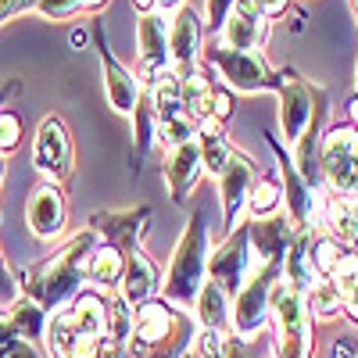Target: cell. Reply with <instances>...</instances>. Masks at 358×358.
Here are the masks:
<instances>
[{
  "label": "cell",
  "mask_w": 358,
  "mask_h": 358,
  "mask_svg": "<svg viewBox=\"0 0 358 358\" xmlns=\"http://www.w3.org/2000/svg\"><path fill=\"white\" fill-rule=\"evenodd\" d=\"M97 248H101V236L86 226L62 251H54L50 258L33 265L22 276V290L29 294V301H33L36 308H43L47 315H54L62 305H69L79 294V287L86 283V262Z\"/></svg>",
  "instance_id": "6da1fadb"
},
{
  "label": "cell",
  "mask_w": 358,
  "mask_h": 358,
  "mask_svg": "<svg viewBox=\"0 0 358 358\" xmlns=\"http://www.w3.org/2000/svg\"><path fill=\"white\" fill-rule=\"evenodd\" d=\"M108 337V301L94 290H79L65 308L47 319V348L54 358H97Z\"/></svg>",
  "instance_id": "7a4b0ae2"
},
{
  "label": "cell",
  "mask_w": 358,
  "mask_h": 358,
  "mask_svg": "<svg viewBox=\"0 0 358 358\" xmlns=\"http://www.w3.org/2000/svg\"><path fill=\"white\" fill-rule=\"evenodd\" d=\"M190 337V322L169 308L165 301H147L133 308V330L126 341V358H169L183 351Z\"/></svg>",
  "instance_id": "3957f363"
},
{
  "label": "cell",
  "mask_w": 358,
  "mask_h": 358,
  "mask_svg": "<svg viewBox=\"0 0 358 358\" xmlns=\"http://www.w3.org/2000/svg\"><path fill=\"white\" fill-rule=\"evenodd\" d=\"M208 222L204 215H194L179 236V244L172 251V265L165 276V301L172 305H194L197 290L208 280Z\"/></svg>",
  "instance_id": "277c9868"
},
{
  "label": "cell",
  "mask_w": 358,
  "mask_h": 358,
  "mask_svg": "<svg viewBox=\"0 0 358 358\" xmlns=\"http://www.w3.org/2000/svg\"><path fill=\"white\" fill-rule=\"evenodd\" d=\"M268 312L276 319V358H312L308 301L283 276L268 290Z\"/></svg>",
  "instance_id": "5b68a950"
},
{
  "label": "cell",
  "mask_w": 358,
  "mask_h": 358,
  "mask_svg": "<svg viewBox=\"0 0 358 358\" xmlns=\"http://www.w3.org/2000/svg\"><path fill=\"white\" fill-rule=\"evenodd\" d=\"M147 94H151V108H155V140H162L165 147H176V143H187L197 136V122L183 104L179 76L172 69H165L147 86Z\"/></svg>",
  "instance_id": "8992f818"
},
{
  "label": "cell",
  "mask_w": 358,
  "mask_h": 358,
  "mask_svg": "<svg viewBox=\"0 0 358 358\" xmlns=\"http://www.w3.org/2000/svg\"><path fill=\"white\" fill-rule=\"evenodd\" d=\"M319 176L337 197L358 194V129L355 126H337L319 140Z\"/></svg>",
  "instance_id": "52a82bcc"
},
{
  "label": "cell",
  "mask_w": 358,
  "mask_h": 358,
  "mask_svg": "<svg viewBox=\"0 0 358 358\" xmlns=\"http://www.w3.org/2000/svg\"><path fill=\"white\" fill-rule=\"evenodd\" d=\"M322 104H330L326 90L312 86L294 69H283L280 76V126H283V147H294L301 133L312 126V118Z\"/></svg>",
  "instance_id": "ba28073f"
},
{
  "label": "cell",
  "mask_w": 358,
  "mask_h": 358,
  "mask_svg": "<svg viewBox=\"0 0 358 358\" xmlns=\"http://www.w3.org/2000/svg\"><path fill=\"white\" fill-rule=\"evenodd\" d=\"M208 62L241 94H265V90L280 94V72L268 69L258 50H229L215 43V47H208Z\"/></svg>",
  "instance_id": "9c48e42d"
},
{
  "label": "cell",
  "mask_w": 358,
  "mask_h": 358,
  "mask_svg": "<svg viewBox=\"0 0 358 358\" xmlns=\"http://www.w3.org/2000/svg\"><path fill=\"white\" fill-rule=\"evenodd\" d=\"M283 276V265H258L255 273L244 280V287L236 290L233 297V308H229V326H233V337L251 341L268 315V290L273 283Z\"/></svg>",
  "instance_id": "30bf717a"
},
{
  "label": "cell",
  "mask_w": 358,
  "mask_h": 358,
  "mask_svg": "<svg viewBox=\"0 0 358 358\" xmlns=\"http://www.w3.org/2000/svg\"><path fill=\"white\" fill-rule=\"evenodd\" d=\"M255 258H251V244H248V229H233L226 241L208 251V280L219 283L226 294H236L244 287V280L255 273Z\"/></svg>",
  "instance_id": "8fae6325"
},
{
  "label": "cell",
  "mask_w": 358,
  "mask_h": 358,
  "mask_svg": "<svg viewBox=\"0 0 358 358\" xmlns=\"http://www.w3.org/2000/svg\"><path fill=\"white\" fill-rule=\"evenodd\" d=\"M33 162L40 169L43 179H50V183H62V179H69L72 172V162H76V151H72V136L65 129L62 118H43L40 129H36V143H33Z\"/></svg>",
  "instance_id": "7c38bea8"
},
{
  "label": "cell",
  "mask_w": 358,
  "mask_h": 358,
  "mask_svg": "<svg viewBox=\"0 0 358 358\" xmlns=\"http://www.w3.org/2000/svg\"><path fill=\"white\" fill-rule=\"evenodd\" d=\"M251 183H255V162L241 151H233L229 165L219 176V204H222V233L229 236L241 222V215L248 212V197H251Z\"/></svg>",
  "instance_id": "4fadbf2b"
},
{
  "label": "cell",
  "mask_w": 358,
  "mask_h": 358,
  "mask_svg": "<svg viewBox=\"0 0 358 358\" xmlns=\"http://www.w3.org/2000/svg\"><path fill=\"white\" fill-rule=\"evenodd\" d=\"M147 219H151V208H122V212H97L90 215V229H94L101 241L122 255L140 251V236L147 229Z\"/></svg>",
  "instance_id": "5bb4252c"
},
{
  "label": "cell",
  "mask_w": 358,
  "mask_h": 358,
  "mask_svg": "<svg viewBox=\"0 0 358 358\" xmlns=\"http://www.w3.org/2000/svg\"><path fill=\"white\" fill-rule=\"evenodd\" d=\"M248 244H251V258L255 265H283L287 248L294 244L297 226L290 215H265V219H248Z\"/></svg>",
  "instance_id": "9a60e30c"
},
{
  "label": "cell",
  "mask_w": 358,
  "mask_h": 358,
  "mask_svg": "<svg viewBox=\"0 0 358 358\" xmlns=\"http://www.w3.org/2000/svg\"><path fill=\"white\" fill-rule=\"evenodd\" d=\"M265 140H268V147L276 151V162H280V176H283V201H287V208H290V219H294V226L297 229H308V226H315V190L305 183L301 176H297V169H294V162L287 158V147L283 143H276V136L273 133H265Z\"/></svg>",
  "instance_id": "2e32d148"
},
{
  "label": "cell",
  "mask_w": 358,
  "mask_h": 358,
  "mask_svg": "<svg viewBox=\"0 0 358 358\" xmlns=\"http://www.w3.org/2000/svg\"><path fill=\"white\" fill-rule=\"evenodd\" d=\"M25 222L33 229L36 241H57L65 229V197H62V187L43 179V183L29 194V204H25Z\"/></svg>",
  "instance_id": "e0dca14e"
},
{
  "label": "cell",
  "mask_w": 358,
  "mask_h": 358,
  "mask_svg": "<svg viewBox=\"0 0 358 358\" xmlns=\"http://www.w3.org/2000/svg\"><path fill=\"white\" fill-rule=\"evenodd\" d=\"M94 36H97V54H101V69H104V90H108V101L118 115H133L136 101H140V79L118 65V57L108 50V40H104V29L101 22L94 25Z\"/></svg>",
  "instance_id": "ac0fdd59"
},
{
  "label": "cell",
  "mask_w": 358,
  "mask_h": 358,
  "mask_svg": "<svg viewBox=\"0 0 358 358\" xmlns=\"http://www.w3.org/2000/svg\"><path fill=\"white\" fill-rule=\"evenodd\" d=\"M201 40H204V22L194 8L179 4L172 22H169V62L176 72L194 69L201 57Z\"/></svg>",
  "instance_id": "d6986e66"
},
{
  "label": "cell",
  "mask_w": 358,
  "mask_h": 358,
  "mask_svg": "<svg viewBox=\"0 0 358 358\" xmlns=\"http://www.w3.org/2000/svg\"><path fill=\"white\" fill-rule=\"evenodd\" d=\"M136 40H140V86H151L169 62V22L162 15H143L136 25Z\"/></svg>",
  "instance_id": "ffe728a7"
},
{
  "label": "cell",
  "mask_w": 358,
  "mask_h": 358,
  "mask_svg": "<svg viewBox=\"0 0 358 358\" xmlns=\"http://www.w3.org/2000/svg\"><path fill=\"white\" fill-rule=\"evenodd\" d=\"M219 33H222L219 43L229 50H258L268 36V18L255 4H248V0H236Z\"/></svg>",
  "instance_id": "44dd1931"
},
{
  "label": "cell",
  "mask_w": 358,
  "mask_h": 358,
  "mask_svg": "<svg viewBox=\"0 0 358 358\" xmlns=\"http://www.w3.org/2000/svg\"><path fill=\"white\" fill-rule=\"evenodd\" d=\"M204 176V162H201V147L197 140L187 143H176L169 147V158H165V183L176 204H183L190 197V190L197 187V179Z\"/></svg>",
  "instance_id": "7402d4cb"
},
{
  "label": "cell",
  "mask_w": 358,
  "mask_h": 358,
  "mask_svg": "<svg viewBox=\"0 0 358 358\" xmlns=\"http://www.w3.org/2000/svg\"><path fill=\"white\" fill-rule=\"evenodd\" d=\"M162 290V276L155 262L147 258L143 251H133L126 255V273H122V283H118V294L129 308H140L147 301H155V294Z\"/></svg>",
  "instance_id": "603a6c76"
},
{
  "label": "cell",
  "mask_w": 358,
  "mask_h": 358,
  "mask_svg": "<svg viewBox=\"0 0 358 358\" xmlns=\"http://www.w3.org/2000/svg\"><path fill=\"white\" fill-rule=\"evenodd\" d=\"M315 226H322L334 244H344V248L358 244V212H355V204L348 197L326 194L315 204Z\"/></svg>",
  "instance_id": "cb8c5ba5"
},
{
  "label": "cell",
  "mask_w": 358,
  "mask_h": 358,
  "mask_svg": "<svg viewBox=\"0 0 358 358\" xmlns=\"http://www.w3.org/2000/svg\"><path fill=\"white\" fill-rule=\"evenodd\" d=\"M312 241H315V226L297 229L294 244L283 255V280L301 294H308V287L319 280V268H315V258H312Z\"/></svg>",
  "instance_id": "d4e9b609"
},
{
  "label": "cell",
  "mask_w": 358,
  "mask_h": 358,
  "mask_svg": "<svg viewBox=\"0 0 358 358\" xmlns=\"http://www.w3.org/2000/svg\"><path fill=\"white\" fill-rule=\"evenodd\" d=\"M197 147H201V162H204V172H212L215 179L222 176V169L229 165L233 151L236 147L229 143V136L222 133V122H215V118H201L197 122Z\"/></svg>",
  "instance_id": "484cf974"
},
{
  "label": "cell",
  "mask_w": 358,
  "mask_h": 358,
  "mask_svg": "<svg viewBox=\"0 0 358 358\" xmlns=\"http://www.w3.org/2000/svg\"><path fill=\"white\" fill-rule=\"evenodd\" d=\"M122 273H126V255L115 251V248H108V244H101L94 255H90V262H86V280L97 283V287H104L108 294L118 290V283H122Z\"/></svg>",
  "instance_id": "4316f807"
},
{
  "label": "cell",
  "mask_w": 358,
  "mask_h": 358,
  "mask_svg": "<svg viewBox=\"0 0 358 358\" xmlns=\"http://www.w3.org/2000/svg\"><path fill=\"white\" fill-rule=\"evenodd\" d=\"M197 319H201V330L226 334L229 326V294L212 280H204V287L197 290Z\"/></svg>",
  "instance_id": "83f0119b"
},
{
  "label": "cell",
  "mask_w": 358,
  "mask_h": 358,
  "mask_svg": "<svg viewBox=\"0 0 358 358\" xmlns=\"http://www.w3.org/2000/svg\"><path fill=\"white\" fill-rule=\"evenodd\" d=\"M326 276L334 280V287L341 294L348 315L358 322V251H341V258L334 262V268Z\"/></svg>",
  "instance_id": "f1b7e54d"
},
{
  "label": "cell",
  "mask_w": 358,
  "mask_h": 358,
  "mask_svg": "<svg viewBox=\"0 0 358 358\" xmlns=\"http://www.w3.org/2000/svg\"><path fill=\"white\" fill-rule=\"evenodd\" d=\"M133 136H136V162L147 155V147L155 140V108H151V94L147 86L140 90V101L133 108Z\"/></svg>",
  "instance_id": "f546056e"
},
{
  "label": "cell",
  "mask_w": 358,
  "mask_h": 358,
  "mask_svg": "<svg viewBox=\"0 0 358 358\" xmlns=\"http://www.w3.org/2000/svg\"><path fill=\"white\" fill-rule=\"evenodd\" d=\"M280 201H283V187L276 183L273 176H265V179H258V183L251 187L248 212H251L255 219H265V215H273L276 208H280Z\"/></svg>",
  "instance_id": "4dcf8cb0"
},
{
  "label": "cell",
  "mask_w": 358,
  "mask_h": 358,
  "mask_svg": "<svg viewBox=\"0 0 358 358\" xmlns=\"http://www.w3.org/2000/svg\"><path fill=\"white\" fill-rule=\"evenodd\" d=\"M305 301H308V305L315 308V315H322V319H334V315H341V308H344V301H341V294H337V287H334L330 276H319V280L308 287Z\"/></svg>",
  "instance_id": "1f68e13d"
},
{
  "label": "cell",
  "mask_w": 358,
  "mask_h": 358,
  "mask_svg": "<svg viewBox=\"0 0 358 358\" xmlns=\"http://www.w3.org/2000/svg\"><path fill=\"white\" fill-rule=\"evenodd\" d=\"M101 4H108V0H40L36 11L43 18H50V22H62V18H72L79 11H94Z\"/></svg>",
  "instance_id": "d6a6232c"
},
{
  "label": "cell",
  "mask_w": 358,
  "mask_h": 358,
  "mask_svg": "<svg viewBox=\"0 0 358 358\" xmlns=\"http://www.w3.org/2000/svg\"><path fill=\"white\" fill-rule=\"evenodd\" d=\"M0 358H40L36 348L11 326V319H0Z\"/></svg>",
  "instance_id": "836d02e7"
},
{
  "label": "cell",
  "mask_w": 358,
  "mask_h": 358,
  "mask_svg": "<svg viewBox=\"0 0 358 358\" xmlns=\"http://www.w3.org/2000/svg\"><path fill=\"white\" fill-rule=\"evenodd\" d=\"M312 258H315L319 276H326L334 268V262L341 258V244H334L330 236H315V241H312Z\"/></svg>",
  "instance_id": "e575fe53"
},
{
  "label": "cell",
  "mask_w": 358,
  "mask_h": 358,
  "mask_svg": "<svg viewBox=\"0 0 358 358\" xmlns=\"http://www.w3.org/2000/svg\"><path fill=\"white\" fill-rule=\"evenodd\" d=\"M18 297H22V283L15 280V273L8 268V262H4V255H0V308H15L18 305Z\"/></svg>",
  "instance_id": "d590c367"
},
{
  "label": "cell",
  "mask_w": 358,
  "mask_h": 358,
  "mask_svg": "<svg viewBox=\"0 0 358 358\" xmlns=\"http://www.w3.org/2000/svg\"><path fill=\"white\" fill-rule=\"evenodd\" d=\"M22 140V118L15 111H0V155L15 151Z\"/></svg>",
  "instance_id": "8d00e7d4"
},
{
  "label": "cell",
  "mask_w": 358,
  "mask_h": 358,
  "mask_svg": "<svg viewBox=\"0 0 358 358\" xmlns=\"http://www.w3.org/2000/svg\"><path fill=\"white\" fill-rule=\"evenodd\" d=\"M236 0H204V25L208 29H222L226 15L233 11Z\"/></svg>",
  "instance_id": "74e56055"
},
{
  "label": "cell",
  "mask_w": 358,
  "mask_h": 358,
  "mask_svg": "<svg viewBox=\"0 0 358 358\" xmlns=\"http://www.w3.org/2000/svg\"><path fill=\"white\" fill-rule=\"evenodd\" d=\"M40 0H0V22H8L15 15H25V11H36Z\"/></svg>",
  "instance_id": "f35d334b"
},
{
  "label": "cell",
  "mask_w": 358,
  "mask_h": 358,
  "mask_svg": "<svg viewBox=\"0 0 358 358\" xmlns=\"http://www.w3.org/2000/svg\"><path fill=\"white\" fill-rule=\"evenodd\" d=\"M248 4H255L265 18H276V15H283V11H287L290 0H248Z\"/></svg>",
  "instance_id": "ab89813d"
},
{
  "label": "cell",
  "mask_w": 358,
  "mask_h": 358,
  "mask_svg": "<svg viewBox=\"0 0 358 358\" xmlns=\"http://www.w3.org/2000/svg\"><path fill=\"white\" fill-rule=\"evenodd\" d=\"M330 358H358V344L348 341V337H341V341L330 344Z\"/></svg>",
  "instance_id": "60d3db41"
},
{
  "label": "cell",
  "mask_w": 358,
  "mask_h": 358,
  "mask_svg": "<svg viewBox=\"0 0 358 358\" xmlns=\"http://www.w3.org/2000/svg\"><path fill=\"white\" fill-rule=\"evenodd\" d=\"M69 43H72L76 50H83V47H86V33H83V29H72V33H69Z\"/></svg>",
  "instance_id": "b9f144b4"
},
{
  "label": "cell",
  "mask_w": 358,
  "mask_h": 358,
  "mask_svg": "<svg viewBox=\"0 0 358 358\" xmlns=\"http://www.w3.org/2000/svg\"><path fill=\"white\" fill-rule=\"evenodd\" d=\"M133 8H136V11H143V15H155V8H158V4H155V0H133Z\"/></svg>",
  "instance_id": "7bdbcfd3"
},
{
  "label": "cell",
  "mask_w": 358,
  "mask_h": 358,
  "mask_svg": "<svg viewBox=\"0 0 358 358\" xmlns=\"http://www.w3.org/2000/svg\"><path fill=\"white\" fill-rule=\"evenodd\" d=\"M348 111H351V118H355V129H358V97L348 104Z\"/></svg>",
  "instance_id": "ee69618b"
},
{
  "label": "cell",
  "mask_w": 358,
  "mask_h": 358,
  "mask_svg": "<svg viewBox=\"0 0 358 358\" xmlns=\"http://www.w3.org/2000/svg\"><path fill=\"white\" fill-rule=\"evenodd\" d=\"M155 4H158V8H179L183 0H155Z\"/></svg>",
  "instance_id": "f6af8a7d"
},
{
  "label": "cell",
  "mask_w": 358,
  "mask_h": 358,
  "mask_svg": "<svg viewBox=\"0 0 358 358\" xmlns=\"http://www.w3.org/2000/svg\"><path fill=\"white\" fill-rule=\"evenodd\" d=\"M4 172H8V162H4V155H0V183H4Z\"/></svg>",
  "instance_id": "bcb514c9"
},
{
  "label": "cell",
  "mask_w": 358,
  "mask_h": 358,
  "mask_svg": "<svg viewBox=\"0 0 358 358\" xmlns=\"http://www.w3.org/2000/svg\"><path fill=\"white\" fill-rule=\"evenodd\" d=\"M348 4H351V15H355V22H358V0H348Z\"/></svg>",
  "instance_id": "7dc6e473"
},
{
  "label": "cell",
  "mask_w": 358,
  "mask_h": 358,
  "mask_svg": "<svg viewBox=\"0 0 358 358\" xmlns=\"http://www.w3.org/2000/svg\"><path fill=\"white\" fill-rule=\"evenodd\" d=\"M348 201H351V204H355V212H358V194H355V197H348Z\"/></svg>",
  "instance_id": "c3c4849f"
},
{
  "label": "cell",
  "mask_w": 358,
  "mask_h": 358,
  "mask_svg": "<svg viewBox=\"0 0 358 358\" xmlns=\"http://www.w3.org/2000/svg\"><path fill=\"white\" fill-rule=\"evenodd\" d=\"M355 86H358V65H355Z\"/></svg>",
  "instance_id": "681fc988"
}]
</instances>
